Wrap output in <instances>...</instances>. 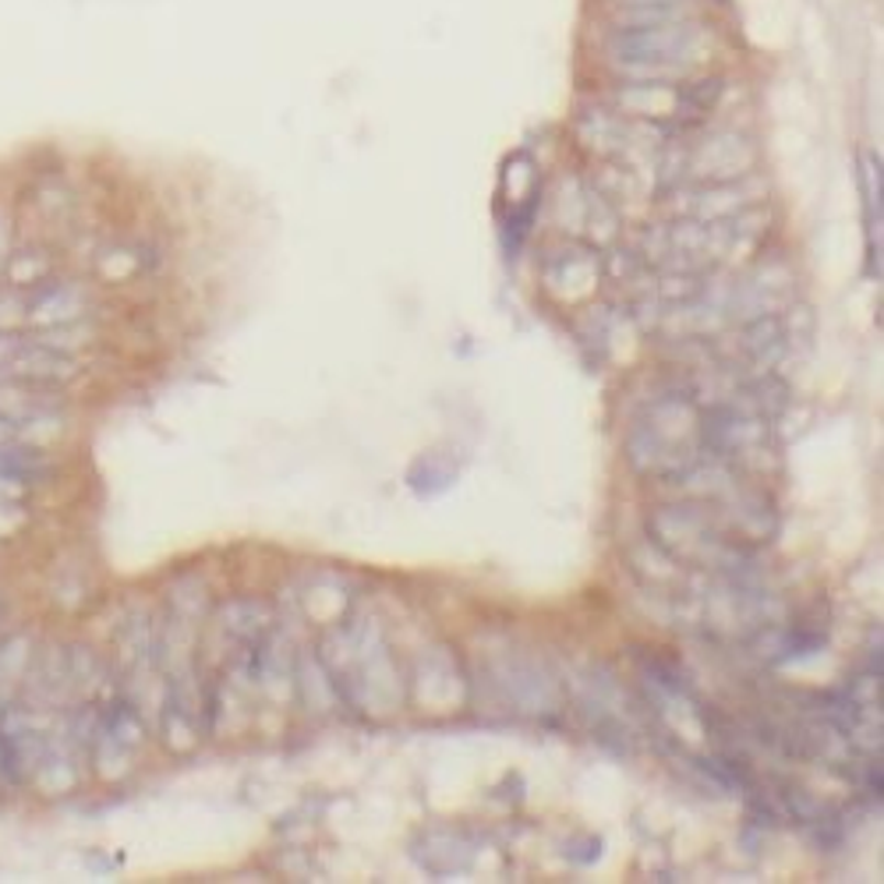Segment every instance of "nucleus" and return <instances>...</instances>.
Returning <instances> with one entry per match:
<instances>
[{
	"mask_svg": "<svg viewBox=\"0 0 884 884\" xmlns=\"http://www.w3.org/2000/svg\"><path fill=\"white\" fill-rule=\"evenodd\" d=\"M750 163H753L750 141L736 132L704 135L701 141H693V146H687L680 152V170L698 181H707V184L744 178Z\"/></svg>",
	"mask_w": 884,
	"mask_h": 884,
	"instance_id": "2",
	"label": "nucleus"
},
{
	"mask_svg": "<svg viewBox=\"0 0 884 884\" xmlns=\"http://www.w3.org/2000/svg\"><path fill=\"white\" fill-rule=\"evenodd\" d=\"M647 4H669V0H612V8H647Z\"/></svg>",
	"mask_w": 884,
	"mask_h": 884,
	"instance_id": "5",
	"label": "nucleus"
},
{
	"mask_svg": "<svg viewBox=\"0 0 884 884\" xmlns=\"http://www.w3.org/2000/svg\"><path fill=\"white\" fill-rule=\"evenodd\" d=\"M698 0H669V4L647 8H612V29H647V25H672L698 19Z\"/></svg>",
	"mask_w": 884,
	"mask_h": 884,
	"instance_id": "4",
	"label": "nucleus"
},
{
	"mask_svg": "<svg viewBox=\"0 0 884 884\" xmlns=\"http://www.w3.org/2000/svg\"><path fill=\"white\" fill-rule=\"evenodd\" d=\"M609 65L623 82H687L701 71L712 54V36L701 19L647 25V29H612L605 43Z\"/></svg>",
	"mask_w": 884,
	"mask_h": 884,
	"instance_id": "1",
	"label": "nucleus"
},
{
	"mask_svg": "<svg viewBox=\"0 0 884 884\" xmlns=\"http://www.w3.org/2000/svg\"><path fill=\"white\" fill-rule=\"evenodd\" d=\"M594 273H598V262L591 259L588 248H563V251H552V259L545 262V287L559 291L563 283L570 280L577 294H588Z\"/></svg>",
	"mask_w": 884,
	"mask_h": 884,
	"instance_id": "3",
	"label": "nucleus"
}]
</instances>
